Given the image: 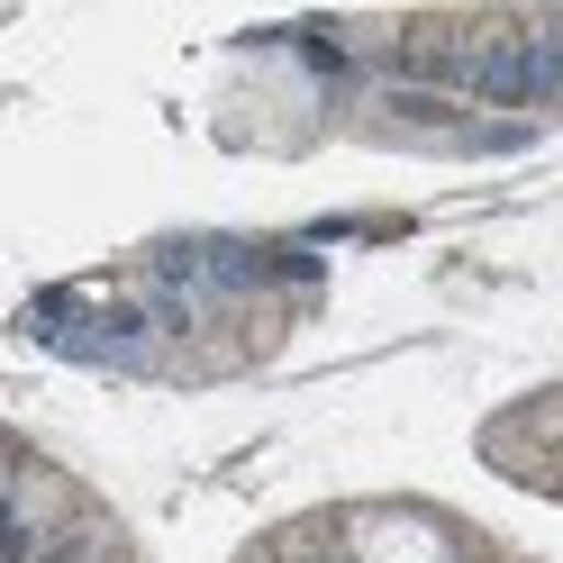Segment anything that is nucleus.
Instances as JSON below:
<instances>
[{
    "label": "nucleus",
    "mask_w": 563,
    "mask_h": 563,
    "mask_svg": "<svg viewBox=\"0 0 563 563\" xmlns=\"http://www.w3.org/2000/svg\"><path fill=\"white\" fill-rule=\"evenodd\" d=\"M355 563H454V545H445L437 518L373 509V518H355Z\"/></svg>",
    "instance_id": "1"
}]
</instances>
